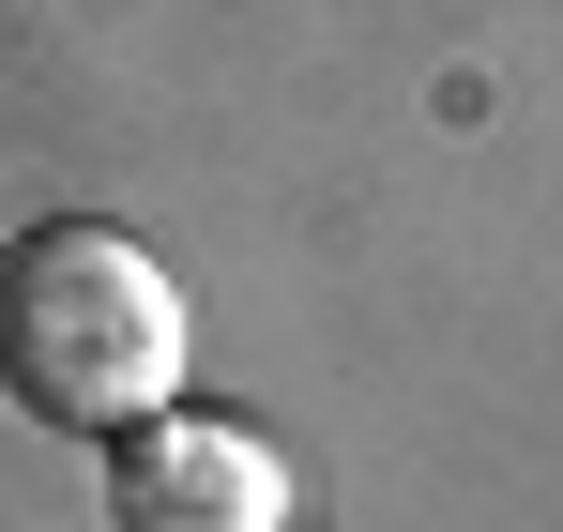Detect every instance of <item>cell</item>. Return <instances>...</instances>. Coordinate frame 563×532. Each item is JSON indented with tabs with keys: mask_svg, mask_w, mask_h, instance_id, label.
<instances>
[{
	"mask_svg": "<svg viewBox=\"0 0 563 532\" xmlns=\"http://www.w3.org/2000/svg\"><path fill=\"white\" fill-rule=\"evenodd\" d=\"M0 396L62 442H122L184 396V289L107 213H46L0 244Z\"/></svg>",
	"mask_w": 563,
	"mask_h": 532,
	"instance_id": "6da1fadb",
	"label": "cell"
},
{
	"mask_svg": "<svg viewBox=\"0 0 563 532\" xmlns=\"http://www.w3.org/2000/svg\"><path fill=\"white\" fill-rule=\"evenodd\" d=\"M107 518L122 532H289V472L275 442H244L213 411H153L107 442Z\"/></svg>",
	"mask_w": 563,
	"mask_h": 532,
	"instance_id": "7a4b0ae2",
	"label": "cell"
}]
</instances>
